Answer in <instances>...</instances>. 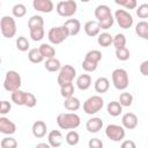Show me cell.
<instances>
[{"instance_id":"cell-1","label":"cell","mask_w":148,"mask_h":148,"mask_svg":"<svg viewBox=\"0 0 148 148\" xmlns=\"http://www.w3.org/2000/svg\"><path fill=\"white\" fill-rule=\"evenodd\" d=\"M94 15L102 29L108 30L113 25L114 16L111 14V9L108 5H98L94 10Z\"/></svg>"},{"instance_id":"cell-2","label":"cell","mask_w":148,"mask_h":148,"mask_svg":"<svg viewBox=\"0 0 148 148\" xmlns=\"http://www.w3.org/2000/svg\"><path fill=\"white\" fill-rule=\"evenodd\" d=\"M81 119L75 112L59 113L57 117V125L61 130H75L80 126Z\"/></svg>"},{"instance_id":"cell-3","label":"cell","mask_w":148,"mask_h":148,"mask_svg":"<svg viewBox=\"0 0 148 148\" xmlns=\"http://www.w3.org/2000/svg\"><path fill=\"white\" fill-rule=\"evenodd\" d=\"M111 77H112L113 87L117 90H125L130 84V79H128L127 71L124 69V68L113 69V72L111 74Z\"/></svg>"},{"instance_id":"cell-4","label":"cell","mask_w":148,"mask_h":148,"mask_svg":"<svg viewBox=\"0 0 148 148\" xmlns=\"http://www.w3.org/2000/svg\"><path fill=\"white\" fill-rule=\"evenodd\" d=\"M68 37H69V32H68V30L66 29V27L64 24L60 25V27H53L47 32V38H49L50 43L54 44V45L61 44Z\"/></svg>"},{"instance_id":"cell-5","label":"cell","mask_w":148,"mask_h":148,"mask_svg":"<svg viewBox=\"0 0 148 148\" xmlns=\"http://www.w3.org/2000/svg\"><path fill=\"white\" fill-rule=\"evenodd\" d=\"M104 106V99L98 96V95H94L90 96L89 98L86 99V102L83 103V111L87 114H96L97 112H99Z\"/></svg>"},{"instance_id":"cell-6","label":"cell","mask_w":148,"mask_h":148,"mask_svg":"<svg viewBox=\"0 0 148 148\" xmlns=\"http://www.w3.org/2000/svg\"><path fill=\"white\" fill-rule=\"evenodd\" d=\"M21 84H22L21 75L16 71H8L6 73L5 80H3V88L7 91L13 92V91L20 89Z\"/></svg>"},{"instance_id":"cell-7","label":"cell","mask_w":148,"mask_h":148,"mask_svg":"<svg viewBox=\"0 0 148 148\" xmlns=\"http://www.w3.org/2000/svg\"><path fill=\"white\" fill-rule=\"evenodd\" d=\"M56 10L61 17H72L77 10V3L74 0H62L57 3Z\"/></svg>"},{"instance_id":"cell-8","label":"cell","mask_w":148,"mask_h":148,"mask_svg":"<svg viewBox=\"0 0 148 148\" xmlns=\"http://www.w3.org/2000/svg\"><path fill=\"white\" fill-rule=\"evenodd\" d=\"M0 30L5 38H13L16 35V22L13 16H2L0 21Z\"/></svg>"},{"instance_id":"cell-9","label":"cell","mask_w":148,"mask_h":148,"mask_svg":"<svg viewBox=\"0 0 148 148\" xmlns=\"http://www.w3.org/2000/svg\"><path fill=\"white\" fill-rule=\"evenodd\" d=\"M75 76H76V69L72 65H65V66H61V68L59 71L57 82L59 86H62L65 83L73 82Z\"/></svg>"},{"instance_id":"cell-10","label":"cell","mask_w":148,"mask_h":148,"mask_svg":"<svg viewBox=\"0 0 148 148\" xmlns=\"http://www.w3.org/2000/svg\"><path fill=\"white\" fill-rule=\"evenodd\" d=\"M125 127L120 126V125H116V124H110L106 126L105 128V135L108 136V139H110L111 141L114 142H119L125 138Z\"/></svg>"},{"instance_id":"cell-11","label":"cell","mask_w":148,"mask_h":148,"mask_svg":"<svg viewBox=\"0 0 148 148\" xmlns=\"http://www.w3.org/2000/svg\"><path fill=\"white\" fill-rule=\"evenodd\" d=\"M114 20L121 29H130L133 25V16L125 9H117L114 12Z\"/></svg>"},{"instance_id":"cell-12","label":"cell","mask_w":148,"mask_h":148,"mask_svg":"<svg viewBox=\"0 0 148 148\" xmlns=\"http://www.w3.org/2000/svg\"><path fill=\"white\" fill-rule=\"evenodd\" d=\"M32 7L35 10L49 14L54 9L52 0H32Z\"/></svg>"},{"instance_id":"cell-13","label":"cell","mask_w":148,"mask_h":148,"mask_svg":"<svg viewBox=\"0 0 148 148\" xmlns=\"http://www.w3.org/2000/svg\"><path fill=\"white\" fill-rule=\"evenodd\" d=\"M83 29H84V32L87 36L89 37H95V36H98L101 34V24L98 23V21H87L83 25Z\"/></svg>"},{"instance_id":"cell-14","label":"cell","mask_w":148,"mask_h":148,"mask_svg":"<svg viewBox=\"0 0 148 148\" xmlns=\"http://www.w3.org/2000/svg\"><path fill=\"white\" fill-rule=\"evenodd\" d=\"M121 124H123V126L126 130H134L138 126L139 120H138V117H136L135 113H133V112H126L121 117Z\"/></svg>"},{"instance_id":"cell-15","label":"cell","mask_w":148,"mask_h":148,"mask_svg":"<svg viewBox=\"0 0 148 148\" xmlns=\"http://www.w3.org/2000/svg\"><path fill=\"white\" fill-rule=\"evenodd\" d=\"M0 132L6 135H12L16 132V125L6 117H0Z\"/></svg>"},{"instance_id":"cell-16","label":"cell","mask_w":148,"mask_h":148,"mask_svg":"<svg viewBox=\"0 0 148 148\" xmlns=\"http://www.w3.org/2000/svg\"><path fill=\"white\" fill-rule=\"evenodd\" d=\"M31 132H32V135L37 139H42L46 135V132H47V126L46 124L43 121V120H37L32 124V127H31Z\"/></svg>"},{"instance_id":"cell-17","label":"cell","mask_w":148,"mask_h":148,"mask_svg":"<svg viewBox=\"0 0 148 148\" xmlns=\"http://www.w3.org/2000/svg\"><path fill=\"white\" fill-rule=\"evenodd\" d=\"M47 141L50 143L51 147L53 148H58L62 145V141H64V138H62V134L60 131L58 130H53L51 131L49 134H47Z\"/></svg>"},{"instance_id":"cell-18","label":"cell","mask_w":148,"mask_h":148,"mask_svg":"<svg viewBox=\"0 0 148 148\" xmlns=\"http://www.w3.org/2000/svg\"><path fill=\"white\" fill-rule=\"evenodd\" d=\"M103 127V120L98 117H92L87 120L86 123V128L89 133H97L102 130Z\"/></svg>"},{"instance_id":"cell-19","label":"cell","mask_w":148,"mask_h":148,"mask_svg":"<svg viewBox=\"0 0 148 148\" xmlns=\"http://www.w3.org/2000/svg\"><path fill=\"white\" fill-rule=\"evenodd\" d=\"M64 25L69 32V36H76L81 30V23L76 18H68L65 21Z\"/></svg>"},{"instance_id":"cell-20","label":"cell","mask_w":148,"mask_h":148,"mask_svg":"<svg viewBox=\"0 0 148 148\" xmlns=\"http://www.w3.org/2000/svg\"><path fill=\"white\" fill-rule=\"evenodd\" d=\"M94 88H95L96 92H98V94H105L109 90V88H110V81H109V79L105 77V76L98 77L95 81V83H94Z\"/></svg>"},{"instance_id":"cell-21","label":"cell","mask_w":148,"mask_h":148,"mask_svg":"<svg viewBox=\"0 0 148 148\" xmlns=\"http://www.w3.org/2000/svg\"><path fill=\"white\" fill-rule=\"evenodd\" d=\"M91 86V76L89 74H81L76 77V87L80 90H87Z\"/></svg>"},{"instance_id":"cell-22","label":"cell","mask_w":148,"mask_h":148,"mask_svg":"<svg viewBox=\"0 0 148 148\" xmlns=\"http://www.w3.org/2000/svg\"><path fill=\"white\" fill-rule=\"evenodd\" d=\"M25 97H27V92L25 91H22L21 89H17L15 91L12 92L10 95V98H12V102L18 106L21 105H25Z\"/></svg>"},{"instance_id":"cell-23","label":"cell","mask_w":148,"mask_h":148,"mask_svg":"<svg viewBox=\"0 0 148 148\" xmlns=\"http://www.w3.org/2000/svg\"><path fill=\"white\" fill-rule=\"evenodd\" d=\"M81 106V103H80V99L77 97H68V98H65V102H64V108L68 111H77Z\"/></svg>"},{"instance_id":"cell-24","label":"cell","mask_w":148,"mask_h":148,"mask_svg":"<svg viewBox=\"0 0 148 148\" xmlns=\"http://www.w3.org/2000/svg\"><path fill=\"white\" fill-rule=\"evenodd\" d=\"M106 110H108V113L112 117H118L120 116V113L123 112V105L119 103V101H112L108 104L106 106Z\"/></svg>"},{"instance_id":"cell-25","label":"cell","mask_w":148,"mask_h":148,"mask_svg":"<svg viewBox=\"0 0 148 148\" xmlns=\"http://www.w3.org/2000/svg\"><path fill=\"white\" fill-rule=\"evenodd\" d=\"M28 59H29L30 62H32V64H39V62H42L45 58L43 57V54H42L39 47H38V49L35 47V49H30V50H29V52H28Z\"/></svg>"},{"instance_id":"cell-26","label":"cell","mask_w":148,"mask_h":148,"mask_svg":"<svg viewBox=\"0 0 148 148\" xmlns=\"http://www.w3.org/2000/svg\"><path fill=\"white\" fill-rule=\"evenodd\" d=\"M44 67L49 72H57V71H60L61 64H60V60L54 57V58L46 59V61L44 62Z\"/></svg>"},{"instance_id":"cell-27","label":"cell","mask_w":148,"mask_h":148,"mask_svg":"<svg viewBox=\"0 0 148 148\" xmlns=\"http://www.w3.org/2000/svg\"><path fill=\"white\" fill-rule=\"evenodd\" d=\"M135 34H136L139 37H141V38L148 40V22H146V21H140V22L135 25Z\"/></svg>"},{"instance_id":"cell-28","label":"cell","mask_w":148,"mask_h":148,"mask_svg":"<svg viewBox=\"0 0 148 148\" xmlns=\"http://www.w3.org/2000/svg\"><path fill=\"white\" fill-rule=\"evenodd\" d=\"M112 42H113V37H112L111 34H109V32H102V34H99L98 37H97V43H98L99 46H102V47H108V46H110V45L112 44Z\"/></svg>"},{"instance_id":"cell-29","label":"cell","mask_w":148,"mask_h":148,"mask_svg":"<svg viewBox=\"0 0 148 148\" xmlns=\"http://www.w3.org/2000/svg\"><path fill=\"white\" fill-rule=\"evenodd\" d=\"M39 50L43 54V57L45 59H50V58H54L56 57V50L53 46H51L50 44H46V43H43L40 46H39Z\"/></svg>"},{"instance_id":"cell-30","label":"cell","mask_w":148,"mask_h":148,"mask_svg":"<svg viewBox=\"0 0 148 148\" xmlns=\"http://www.w3.org/2000/svg\"><path fill=\"white\" fill-rule=\"evenodd\" d=\"M39 27H44V20L40 15H32L29 20H28V28L34 29V28H39Z\"/></svg>"},{"instance_id":"cell-31","label":"cell","mask_w":148,"mask_h":148,"mask_svg":"<svg viewBox=\"0 0 148 148\" xmlns=\"http://www.w3.org/2000/svg\"><path fill=\"white\" fill-rule=\"evenodd\" d=\"M60 95L64 98L72 97L74 95V84H73V82L65 83V84L60 86Z\"/></svg>"},{"instance_id":"cell-32","label":"cell","mask_w":148,"mask_h":148,"mask_svg":"<svg viewBox=\"0 0 148 148\" xmlns=\"http://www.w3.org/2000/svg\"><path fill=\"white\" fill-rule=\"evenodd\" d=\"M65 140H66L67 145H69V146H76V145L79 143V141H80V135H79V133H77L76 131L71 130V131L66 134Z\"/></svg>"},{"instance_id":"cell-33","label":"cell","mask_w":148,"mask_h":148,"mask_svg":"<svg viewBox=\"0 0 148 148\" xmlns=\"http://www.w3.org/2000/svg\"><path fill=\"white\" fill-rule=\"evenodd\" d=\"M12 14L16 18H21L27 14V7L23 3H16L12 8Z\"/></svg>"},{"instance_id":"cell-34","label":"cell","mask_w":148,"mask_h":148,"mask_svg":"<svg viewBox=\"0 0 148 148\" xmlns=\"http://www.w3.org/2000/svg\"><path fill=\"white\" fill-rule=\"evenodd\" d=\"M30 37L32 40L35 42H39L44 38V35H45V30H44V27H39V28H34V29H30Z\"/></svg>"},{"instance_id":"cell-35","label":"cell","mask_w":148,"mask_h":148,"mask_svg":"<svg viewBox=\"0 0 148 148\" xmlns=\"http://www.w3.org/2000/svg\"><path fill=\"white\" fill-rule=\"evenodd\" d=\"M16 47L18 51L21 52H25L29 50L30 47V44H29V40L24 37V36H20L16 38Z\"/></svg>"},{"instance_id":"cell-36","label":"cell","mask_w":148,"mask_h":148,"mask_svg":"<svg viewBox=\"0 0 148 148\" xmlns=\"http://www.w3.org/2000/svg\"><path fill=\"white\" fill-rule=\"evenodd\" d=\"M119 103L123 106H131L133 103V95L131 92L124 91L119 95Z\"/></svg>"},{"instance_id":"cell-37","label":"cell","mask_w":148,"mask_h":148,"mask_svg":"<svg viewBox=\"0 0 148 148\" xmlns=\"http://www.w3.org/2000/svg\"><path fill=\"white\" fill-rule=\"evenodd\" d=\"M114 49H120V47H124L126 46V37L124 34H117L114 37H113V42H112Z\"/></svg>"},{"instance_id":"cell-38","label":"cell","mask_w":148,"mask_h":148,"mask_svg":"<svg viewBox=\"0 0 148 148\" xmlns=\"http://www.w3.org/2000/svg\"><path fill=\"white\" fill-rule=\"evenodd\" d=\"M116 57L118 60L120 61H126L130 59V51L126 46L120 47V49H116Z\"/></svg>"},{"instance_id":"cell-39","label":"cell","mask_w":148,"mask_h":148,"mask_svg":"<svg viewBox=\"0 0 148 148\" xmlns=\"http://www.w3.org/2000/svg\"><path fill=\"white\" fill-rule=\"evenodd\" d=\"M86 59H89V60H92L95 62H99L102 60V52L99 50H90L86 53Z\"/></svg>"},{"instance_id":"cell-40","label":"cell","mask_w":148,"mask_h":148,"mask_svg":"<svg viewBox=\"0 0 148 148\" xmlns=\"http://www.w3.org/2000/svg\"><path fill=\"white\" fill-rule=\"evenodd\" d=\"M0 146H1V148H16L17 147V141L12 136H6L1 140Z\"/></svg>"},{"instance_id":"cell-41","label":"cell","mask_w":148,"mask_h":148,"mask_svg":"<svg viewBox=\"0 0 148 148\" xmlns=\"http://www.w3.org/2000/svg\"><path fill=\"white\" fill-rule=\"evenodd\" d=\"M81 66H82V68L86 72H94V71H96V68L98 66V62H95L92 60H89V59H86L84 58V60L82 61Z\"/></svg>"},{"instance_id":"cell-42","label":"cell","mask_w":148,"mask_h":148,"mask_svg":"<svg viewBox=\"0 0 148 148\" xmlns=\"http://www.w3.org/2000/svg\"><path fill=\"white\" fill-rule=\"evenodd\" d=\"M114 2L119 6L125 7L126 9H134L138 6L136 0H114Z\"/></svg>"},{"instance_id":"cell-43","label":"cell","mask_w":148,"mask_h":148,"mask_svg":"<svg viewBox=\"0 0 148 148\" xmlns=\"http://www.w3.org/2000/svg\"><path fill=\"white\" fill-rule=\"evenodd\" d=\"M136 15L140 18H147L148 17V3H141L139 7H136Z\"/></svg>"},{"instance_id":"cell-44","label":"cell","mask_w":148,"mask_h":148,"mask_svg":"<svg viewBox=\"0 0 148 148\" xmlns=\"http://www.w3.org/2000/svg\"><path fill=\"white\" fill-rule=\"evenodd\" d=\"M37 104V98L32 92H27V97H25V106L28 108H34Z\"/></svg>"},{"instance_id":"cell-45","label":"cell","mask_w":148,"mask_h":148,"mask_svg":"<svg viewBox=\"0 0 148 148\" xmlns=\"http://www.w3.org/2000/svg\"><path fill=\"white\" fill-rule=\"evenodd\" d=\"M10 109H12V105L8 101H1V103H0V113L2 116L8 113L10 111Z\"/></svg>"},{"instance_id":"cell-46","label":"cell","mask_w":148,"mask_h":148,"mask_svg":"<svg viewBox=\"0 0 148 148\" xmlns=\"http://www.w3.org/2000/svg\"><path fill=\"white\" fill-rule=\"evenodd\" d=\"M88 146H89V148H102L103 147V142L98 138H94V139L89 140Z\"/></svg>"},{"instance_id":"cell-47","label":"cell","mask_w":148,"mask_h":148,"mask_svg":"<svg viewBox=\"0 0 148 148\" xmlns=\"http://www.w3.org/2000/svg\"><path fill=\"white\" fill-rule=\"evenodd\" d=\"M139 69H140V73H141L143 76H148V59L145 60V61H142V62L140 64Z\"/></svg>"},{"instance_id":"cell-48","label":"cell","mask_w":148,"mask_h":148,"mask_svg":"<svg viewBox=\"0 0 148 148\" xmlns=\"http://www.w3.org/2000/svg\"><path fill=\"white\" fill-rule=\"evenodd\" d=\"M121 147L123 148H135V142L132 140H125V141H123Z\"/></svg>"},{"instance_id":"cell-49","label":"cell","mask_w":148,"mask_h":148,"mask_svg":"<svg viewBox=\"0 0 148 148\" xmlns=\"http://www.w3.org/2000/svg\"><path fill=\"white\" fill-rule=\"evenodd\" d=\"M50 147H51V146H50L49 142H47V143L45 142V143H37V145H36V148H50Z\"/></svg>"},{"instance_id":"cell-50","label":"cell","mask_w":148,"mask_h":148,"mask_svg":"<svg viewBox=\"0 0 148 148\" xmlns=\"http://www.w3.org/2000/svg\"><path fill=\"white\" fill-rule=\"evenodd\" d=\"M80 1H81V2H84V3H86V2H89L90 0H80Z\"/></svg>"}]
</instances>
